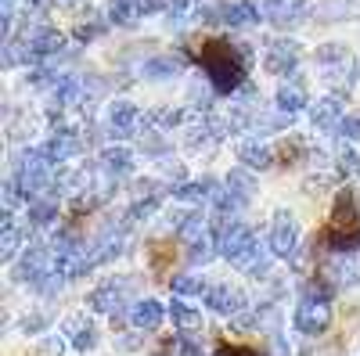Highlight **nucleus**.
<instances>
[{"instance_id": "nucleus-1", "label": "nucleus", "mask_w": 360, "mask_h": 356, "mask_svg": "<svg viewBox=\"0 0 360 356\" xmlns=\"http://www.w3.org/2000/svg\"><path fill=\"white\" fill-rule=\"evenodd\" d=\"M198 58H202V69H205L209 83H213V91L234 94L245 83V62L238 58V51L227 40H205Z\"/></svg>"}, {"instance_id": "nucleus-2", "label": "nucleus", "mask_w": 360, "mask_h": 356, "mask_svg": "<svg viewBox=\"0 0 360 356\" xmlns=\"http://www.w3.org/2000/svg\"><path fill=\"white\" fill-rule=\"evenodd\" d=\"M259 245V237L252 234V227H245L242 220H227L217 216V249L224 259H231L234 266H242Z\"/></svg>"}, {"instance_id": "nucleus-3", "label": "nucleus", "mask_w": 360, "mask_h": 356, "mask_svg": "<svg viewBox=\"0 0 360 356\" xmlns=\"http://www.w3.org/2000/svg\"><path fill=\"white\" fill-rule=\"evenodd\" d=\"M54 270H58L54 266V249L51 245H29L22 252V259L15 263V281L18 284H37V281H44Z\"/></svg>"}, {"instance_id": "nucleus-4", "label": "nucleus", "mask_w": 360, "mask_h": 356, "mask_svg": "<svg viewBox=\"0 0 360 356\" xmlns=\"http://www.w3.org/2000/svg\"><path fill=\"white\" fill-rule=\"evenodd\" d=\"M266 249L278 259H292L299 252V223L292 213H278L270 220V234H266Z\"/></svg>"}, {"instance_id": "nucleus-5", "label": "nucleus", "mask_w": 360, "mask_h": 356, "mask_svg": "<svg viewBox=\"0 0 360 356\" xmlns=\"http://www.w3.org/2000/svg\"><path fill=\"white\" fill-rule=\"evenodd\" d=\"M292 324H295L303 335H324L328 328H332V306L317 303V299H303V303L295 306Z\"/></svg>"}, {"instance_id": "nucleus-6", "label": "nucleus", "mask_w": 360, "mask_h": 356, "mask_svg": "<svg viewBox=\"0 0 360 356\" xmlns=\"http://www.w3.org/2000/svg\"><path fill=\"white\" fill-rule=\"evenodd\" d=\"M259 11H263V18L274 29H295L299 22L310 18V4H307V0H270V4H263Z\"/></svg>"}, {"instance_id": "nucleus-7", "label": "nucleus", "mask_w": 360, "mask_h": 356, "mask_svg": "<svg viewBox=\"0 0 360 356\" xmlns=\"http://www.w3.org/2000/svg\"><path fill=\"white\" fill-rule=\"evenodd\" d=\"M141 123H144V115L137 112V105H130V101H112V108H108V133H112L115 140L141 137Z\"/></svg>"}, {"instance_id": "nucleus-8", "label": "nucleus", "mask_w": 360, "mask_h": 356, "mask_svg": "<svg viewBox=\"0 0 360 356\" xmlns=\"http://www.w3.org/2000/svg\"><path fill=\"white\" fill-rule=\"evenodd\" d=\"M205 306L220 313V317H238L245 310V291L242 288H234V284H209V291L202 295Z\"/></svg>"}, {"instance_id": "nucleus-9", "label": "nucleus", "mask_w": 360, "mask_h": 356, "mask_svg": "<svg viewBox=\"0 0 360 356\" xmlns=\"http://www.w3.org/2000/svg\"><path fill=\"white\" fill-rule=\"evenodd\" d=\"M299 58H303V51H299L295 40H270L266 51H263V65H266V72L285 76L299 65Z\"/></svg>"}, {"instance_id": "nucleus-10", "label": "nucleus", "mask_w": 360, "mask_h": 356, "mask_svg": "<svg viewBox=\"0 0 360 356\" xmlns=\"http://www.w3.org/2000/svg\"><path fill=\"white\" fill-rule=\"evenodd\" d=\"M162 11V0H112L108 4V22L115 25H137L144 15Z\"/></svg>"}, {"instance_id": "nucleus-11", "label": "nucleus", "mask_w": 360, "mask_h": 356, "mask_svg": "<svg viewBox=\"0 0 360 356\" xmlns=\"http://www.w3.org/2000/svg\"><path fill=\"white\" fill-rule=\"evenodd\" d=\"M205 18H213V22H224L231 29H245V25H256L263 18L259 4H249V0H238V4H220L217 11H209Z\"/></svg>"}, {"instance_id": "nucleus-12", "label": "nucleus", "mask_w": 360, "mask_h": 356, "mask_svg": "<svg viewBox=\"0 0 360 356\" xmlns=\"http://www.w3.org/2000/svg\"><path fill=\"white\" fill-rule=\"evenodd\" d=\"M44 152H47V159H51L54 166H58V162H69V159H76V155L83 152V133L58 126V133L44 144Z\"/></svg>"}, {"instance_id": "nucleus-13", "label": "nucleus", "mask_w": 360, "mask_h": 356, "mask_svg": "<svg viewBox=\"0 0 360 356\" xmlns=\"http://www.w3.org/2000/svg\"><path fill=\"white\" fill-rule=\"evenodd\" d=\"M22 40L29 44V51H33L37 62H44V58H51V54H58V51L65 47V37L58 33V29H47V25L25 29V37H22Z\"/></svg>"}, {"instance_id": "nucleus-14", "label": "nucleus", "mask_w": 360, "mask_h": 356, "mask_svg": "<svg viewBox=\"0 0 360 356\" xmlns=\"http://www.w3.org/2000/svg\"><path fill=\"white\" fill-rule=\"evenodd\" d=\"M162 317H166V310L155 299H137L130 306V328L141 331V335H152V331L162 328Z\"/></svg>"}, {"instance_id": "nucleus-15", "label": "nucleus", "mask_w": 360, "mask_h": 356, "mask_svg": "<svg viewBox=\"0 0 360 356\" xmlns=\"http://www.w3.org/2000/svg\"><path fill=\"white\" fill-rule=\"evenodd\" d=\"M86 303H90V310H98V313H108V317H115L119 310H123V284L105 281V284H98L94 291L86 295Z\"/></svg>"}, {"instance_id": "nucleus-16", "label": "nucleus", "mask_w": 360, "mask_h": 356, "mask_svg": "<svg viewBox=\"0 0 360 356\" xmlns=\"http://www.w3.org/2000/svg\"><path fill=\"white\" fill-rule=\"evenodd\" d=\"M62 335H65V338L72 342V349H79V352H90V349L98 345V328H94V324H90L86 317H79V313L65 320Z\"/></svg>"}, {"instance_id": "nucleus-17", "label": "nucleus", "mask_w": 360, "mask_h": 356, "mask_svg": "<svg viewBox=\"0 0 360 356\" xmlns=\"http://www.w3.org/2000/svg\"><path fill=\"white\" fill-rule=\"evenodd\" d=\"M310 119H314V126L317 130H339L342 126V101L339 98H317V105H310Z\"/></svg>"}, {"instance_id": "nucleus-18", "label": "nucleus", "mask_w": 360, "mask_h": 356, "mask_svg": "<svg viewBox=\"0 0 360 356\" xmlns=\"http://www.w3.org/2000/svg\"><path fill=\"white\" fill-rule=\"evenodd\" d=\"M238 162L245 169H270L274 166V152L263 140H242L238 144Z\"/></svg>"}, {"instance_id": "nucleus-19", "label": "nucleus", "mask_w": 360, "mask_h": 356, "mask_svg": "<svg viewBox=\"0 0 360 356\" xmlns=\"http://www.w3.org/2000/svg\"><path fill=\"white\" fill-rule=\"evenodd\" d=\"M169 317H173V328H176V335H202V313L198 310H191L188 303H180V299H173L169 303Z\"/></svg>"}, {"instance_id": "nucleus-20", "label": "nucleus", "mask_w": 360, "mask_h": 356, "mask_svg": "<svg viewBox=\"0 0 360 356\" xmlns=\"http://www.w3.org/2000/svg\"><path fill=\"white\" fill-rule=\"evenodd\" d=\"M217 187H220V184L209 180V176H202V180H184V184L173 187V198H176V202H195V205H202V202H213Z\"/></svg>"}, {"instance_id": "nucleus-21", "label": "nucleus", "mask_w": 360, "mask_h": 356, "mask_svg": "<svg viewBox=\"0 0 360 356\" xmlns=\"http://www.w3.org/2000/svg\"><path fill=\"white\" fill-rule=\"evenodd\" d=\"M101 169L119 180V176H127L134 169V152L130 147H105L101 152Z\"/></svg>"}, {"instance_id": "nucleus-22", "label": "nucleus", "mask_w": 360, "mask_h": 356, "mask_svg": "<svg viewBox=\"0 0 360 356\" xmlns=\"http://www.w3.org/2000/svg\"><path fill=\"white\" fill-rule=\"evenodd\" d=\"M224 187L242 202V205H249L252 198H256V180H252V173L242 166V169H231L227 173V180H224Z\"/></svg>"}, {"instance_id": "nucleus-23", "label": "nucleus", "mask_w": 360, "mask_h": 356, "mask_svg": "<svg viewBox=\"0 0 360 356\" xmlns=\"http://www.w3.org/2000/svg\"><path fill=\"white\" fill-rule=\"evenodd\" d=\"M22 237H25V230L15 223V213H4V234H0V259L11 263V259L18 256V249H22Z\"/></svg>"}, {"instance_id": "nucleus-24", "label": "nucleus", "mask_w": 360, "mask_h": 356, "mask_svg": "<svg viewBox=\"0 0 360 356\" xmlns=\"http://www.w3.org/2000/svg\"><path fill=\"white\" fill-rule=\"evenodd\" d=\"M176 72H180V58H173V54H166V58H148V62L141 65V76H144V79H155V83L173 79Z\"/></svg>"}, {"instance_id": "nucleus-25", "label": "nucleus", "mask_w": 360, "mask_h": 356, "mask_svg": "<svg viewBox=\"0 0 360 356\" xmlns=\"http://www.w3.org/2000/svg\"><path fill=\"white\" fill-rule=\"evenodd\" d=\"M310 105V98H307V91L299 83H281V91H278V112H285V115H295V112H303Z\"/></svg>"}, {"instance_id": "nucleus-26", "label": "nucleus", "mask_w": 360, "mask_h": 356, "mask_svg": "<svg viewBox=\"0 0 360 356\" xmlns=\"http://www.w3.org/2000/svg\"><path fill=\"white\" fill-rule=\"evenodd\" d=\"M25 216H29V227H51L58 220V205L54 198H37V202H25Z\"/></svg>"}, {"instance_id": "nucleus-27", "label": "nucleus", "mask_w": 360, "mask_h": 356, "mask_svg": "<svg viewBox=\"0 0 360 356\" xmlns=\"http://www.w3.org/2000/svg\"><path fill=\"white\" fill-rule=\"evenodd\" d=\"M324 270H328V277H335L339 284H356L360 281V263L349 259V256H335Z\"/></svg>"}, {"instance_id": "nucleus-28", "label": "nucleus", "mask_w": 360, "mask_h": 356, "mask_svg": "<svg viewBox=\"0 0 360 356\" xmlns=\"http://www.w3.org/2000/svg\"><path fill=\"white\" fill-rule=\"evenodd\" d=\"M209 234V223L202 220V213H191V216H184L176 223V237L184 245H195V242H202V237Z\"/></svg>"}, {"instance_id": "nucleus-29", "label": "nucleus", "mask_w": 360, "mask_h": 356, "mask_svg": "<svg viewBox=\"0 0 360 356\" xmlns=\"http://www.w3.org/2000/svg\"><path fill=\"white\" fill-rule=\"evenodd\" d=\"M169 288H173V295H180V299H191V295H205L209 291V284L198 274H173Z\"/></svg>"}, {"instance_id": "nucleus-30", "label": "nucleus", "mask_w": 360, "mask_h": 356, "mask_svg": "<svg viewBox=\"0 0 360 356\" xmlns=\"http://www.w3.org/2000/svg\"><path fill=\"white\" fill-rule=\"evenodd\" d=\"M346 62H349V54H346L342 44H324V47H317V65H324V69H346Z\"/></svg>"}, {"instance_id": "nucleus-31", "label": "nucleus", "mask_w": 360, "mask_h": 356, "mask_svg": "<svg viewBox=\"0 0 360 356\" xmlns=\"http://www.w3.org/2000/svg\"><path fill=\"white\" fill-rule=\"evenodd\" d=\"M220 249H217V234L213 230H209L205 237H202V242H195V245H188V259L195 263V266H202V263H209V259H213Z\"/></svg>"}, {"instance_id": "nucleus-32", "label": "nucleus", "mask_w": 360, "mask_h": 356, "mask_svg": "<svg viewBox=\"0 0 360 356\" xmlns=\"http://www.w3.org/2000/svg\"><path fill=\"white\" fill-rule=\"evenodd\" d=\"M144 123H155V130H169L176 123H184V112L180 108H155V112L144 115Z\"/></svg>"}, {"instance_id": "nucleus-33", "label": "nucleus", "mask_w": 360, "mask_h": 356, "mask_svg": "<svg viewBox=\"0 0 360 356\" xmlns=\"http://www.w3.org/2000/svg\"><path fill=\"white\" fill-rule=\"evenodd\" d=\"M62 288H65V277L58 274V270H54V274H47L44 281H37V284H33V291H37V295H44V299H51V295H58Z\"/></svg>"}, {"instance_id": "nucleus-34", "label": "nucleus", "mask_w": 360, "mask_h": 356, "mask_svg": "<svg viewBox=\"0 0 360 356\" xmlns=\"http://www.w3.org/2000/svg\"><path fill=\"white\" fill-rule=\"evenodd\" d=\"M141 147H144L148 155H162V152H166V144H162V137L155 133V126H144V130H141Z\"/></svg>"}, {"instance_id": "nucleus-35", "label": "nucleus", "mask_w": 360, "mask_h": 356, "mask_svg": "<svg viewBox=\"0 0 360 356\" xmlns=\"http://www.w3.org/2000/svg\"><path fill=\"white\" fill-rule=\"evenodd\" d=\"M159 209V198L155 195H148L144 202H134L130 205V223H137V220H148V216H152Z\"/></svg>"}, {"instance_id": "nucleus-36", "label": "nucleus", "mask_w": 360, "mask_h": 356, "mask_svg": "<svg viewBox=\"0 0 360 356\" xmlns=\"http://www.w3.org/2000/svg\"><path fill=\"white\" fill-rule=\"evenodd\" d=\"M256 126L263 130V133H274V130H285V126H292V115H259L256 119Z\"/></svg>"}, {"instance_id": "nucleus-37", "label": "nucleus", "mask_w": 360, "mask_h": 356, "mask_svg": "<svg viewBox=\"0 0 360 356\" xmlns=\"http://www.w3.org/2000/svg\"><path fill=\"white\" fill-rule=\"evenodd\" d=\"M47 324H51L47 313H25V317H22V331H25V335H40Z\"/></svg>"}, {"instance_id": "nucleus-38", "label": "nucleus", "mask_w": 360, "mask_h": 356, "mask_svg": "<svg viewBox=\"0 0 360 356\" xmlns=\"http://www.w3.org/2000/svg\"><path fill=\"white\" fill-rule=\"evenodd\" d=\"M303 299H317V303H328V299H332V288H328L324 281H307V284H303Z\"/></svg>"}, {"instance_id": "nucleus-39", "label": "nucleus", "mask_w": 360, "mask_h": 356, "mask_svg": "<svg viewBox=\"0 0 360 356\" xmlns=\"http://www.w3.org/2000/svg\"><path fill=\"white\" fill-rule=\"evenodd\" d=\"M249 123H252V115H249L245 105H234V108L227 112V126H231V130H245Z\"/></svg>"}, {"instance_id": "nucleus-40", "label": "nucleus", "mask_w": 360, "mask_h": 356, "mask_svg": "<svg viewBox=\"0 0 360 356\" xmlns=\"http://www.w3.org/2000/svg\"><path fill=\"white\" fill-rule=\"evenodd\" d=\"M339 130H342L346 140H360V115H346Z\"/></svg>"}, {"instance_id": "nucleus-41", "label": "nucleus", "mask_w": 360, "mask_h": 356, "mask_svg": "<svg viewBox=\"0 0 360 356\" xmlns=\"http://www.w3.org/2000/svg\"><path fill=\"white\" fill-rule=\"evenodd\" d=\"M191 8H195V0H162V11H169V15H176V18L188 15Z\"/></svg>"}, {"instance_id": "nucleus-42", "label": "nucleus", "mask_w": 360, "mask_h": 356, "mask_svg": "<svg viewBox=\"0 0 360 356\" xmlns=\"http://www.w3.org/2000/svg\"><path fill=\"white\" fill-rule=\"evenodd\" d=\"M65 352V338H47V342H40V356H62Z\"/></svg>"}, {"instance_id": "nucleus-43", "label": "nucleus", "mask_w": 360, "mask_h": 356, "mask_svg": "<svg viewBox=\"0 0 360 356\" xmlns=\"http://www.w3.org/2000/svg\"><path fill=\"white\" fill-rule=\"evenodd\" d=\"M217 356H263L259 349H238V345H220Z\"/></svg>"}, {"instance_id": "nucleus-44", "label": "nucleus", "mask_w": 360, "mask_h": 356, "mask_svg": "<svg viewBox=\"0 0 360 356\" xmlns=\"http://www.w3.org/2000/svg\"><path fill=\"white\" fill-rule=\"evenodd\" d=\"M101 33H105V25H101V22H94V25H79V33H76V37L86 44V40H94V37H101Z\"/></svg>"}]
</instances>
